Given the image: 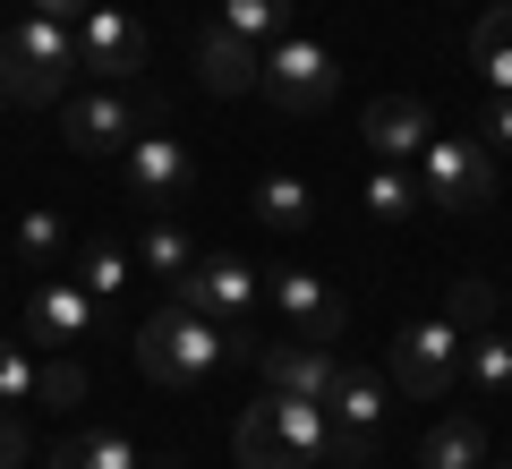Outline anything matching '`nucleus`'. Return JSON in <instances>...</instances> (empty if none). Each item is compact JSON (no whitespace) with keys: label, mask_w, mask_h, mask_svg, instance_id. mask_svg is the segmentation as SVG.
<instances>
[{"label":"nucleus","mask_w":512,"mask_h":469,"mask_svg":"<svg viewBox=\"0 0 512 469\" xmlns=\"http://www.w3.org/2000/svg\"><path fill=\"white\" fill-rule=\"evenodd\" d=\"M231 359H256V333L248 325H214V316H197V307H154L146 325H137V367H146L154 384H205L222 376Z\"/></svg>","instance_id":"1"},{"label":"nucleus","mask_w":512,"mask_h":469,"mask_svg":"<svg viewBox=\"0 0 512 469\" xmlns=\"http://www.w3.org/2000/svg\"><path fill=\"white\" fill-rule=\"evenodd\" d=\"M0 86H9V103H26V111L69 103V86H77V35L60 18H18L9 43H0Z\"/></svg>","instance_id":"2"},{"label":"nucleus","mask_w":512,"mask_h":469,"mask_svg":"<svg viewBox=\"0 0 512 469\" xmlns=\"http://www.w3.org/2000/svg\"><path fill=\"white\" fill-rule=\"evenodd\" d=\"M146 128H163V103L154 94H120V86H94V94H69L60 103V137H69V154H128V137H146Z\"/></svg>","instance_id":"3"},{"label":"nucleus","mask_w":512,"mask_h":469,"mask_svg":"<svg viewBox=\"0 0 512 469\" xmlns=\"http://www.w3.org/2000/svg\"><path fill=\"white\" fill-rule=\"evenodd\" d=\"M419 205H444V214L495 205V154L478 137H427L419 145Z\"/></svg>","instance_id":"4"},{"label":"nucleus","mask_w":512,"mask_h":469,"mask_svg":"<svg viewBox=\"0 0 512 469\" xmlns=\"http://www.w3.org/2000/svg\"><path fill=\"white\" fill-rule=\"evenodd\" d=\"M333 86H342V69H333V52L316 35H282V43H265V69H256V94L274 111H325L333 103Z\"/></svg>","instance_id":"5"},{"label":"nucleus","mask_w":512,"mask_h":469,"mask_svg":"<svg viewBox=\"0 0 512 469\" xmlns=\"http://www.w3.org/2000/svg\"><path fill=\"white\" fill-rule=\"evenodd\" d=\"M461 359H470V342H461L453 316H419V325L393 333V384L410 401H444L453 376H461Z\"/></svg>","instance_id":"6"},{"label":"nucleus","mask_w":512,"mask_h":469,"mask_svg":"<svg viewBox=\"0 0 512 469\" xmlns=\"http://www.w3.org/2000/svg\"><path fill=\"white\" fill-rule=\"evenodd\" d=\"M325 418H333L325 461L333 469H367V461H376V427H384V376H376V367H342L333 393H325Z\"/></svg>","instance_id":"7"},{"label":"nucleus","mask_w":512,"mask_h":469,"mask_svg":"<svg viewBox=\"0 0 512 469\" xmlns=\"http://www.w3.org/2000/svg\"><path fill=\"white\" fill-rule=\"evenodd\" d=\"M69 35H77V77H94V86H128L146 69V26L128 9H111V0H94Z\"/></svg>","instance_id":"8"},{"label":"nucleus","mask_w":512,"mask_h":469,"mask_svg":"<svg viewBox=\"0 0 512 469\" xmlns=\"http://www.w3.org/2000/svg\"><path fill=\"white\" fill-rule=\"evenodd\" d=\"M120 180H128V205H137V214H171V205L188 197V180H197V163H188V145H180V137L146 128V137H128Z\"/></svg>","instance_id":"9"},{"label":"nucleus","mask_w":512,"mask_h":469,"mask_svg":"<svg viewBox=\"0 0 512 469\" xmlns=\"http://www.w3.org/2000/svg\"><path fill=\"white\" fill-rule=\"evenodd\" d=\"M171 299L197 307V316H214V325H248L256 316V273L239 265V256H197V265L171 282Z\"/></svg>","instance_id":"10"},{"label":"nucleus","mask_w":512,"mask_h":469,"mask_svg":"<svg viewBox=\"0 0 512 469\" xmlns=\"http://www.w3.org/2000/svg\"><path fill=\"white\" fill-rule=\"evenodd\" d=\"M274 307H282V325H291V342H316V350H333L342 342V299H333L316 273H299V265H282L274 273Z\"/></svg>","instance_id":"11"},{"label":"nucleus","mask_w":512,"mask_h":469,"mask_svg":"<svg viewBox=\"0 0 512 469\" xmlns=\"http://www.w3.org/2000/svg\"><path fill=\"white\" fill-rule=\"evenodd\" d=\"M256 376H265V393H308V401H325L333 393V376H342V359L333 350H316V342H265L256 350Z\"/></svg>","instance_id":"12"},{"label":"nucleus","mask_w":512,"mask_h":469,"mask_svg":"<svg viewBox=\"0 0 512 469\" xmlns=\"http://www.w3.org/2000/svg\"><path fill=\"white\" fill-rule=\"evenodd\" d=\"M359 137L376 145L384 163H410V154H419V145L436 137V120H427V103H419V94H376V103L359 111Z\"/></svg>","instance_id":"13"},{"label":"nucleus","mask_w":512,"mask_h":469,"mask_svg":"<svg viewBox=\"0 0 512 469\" xmlns=\"http://www.w3.org/2000/svg\"><path fill=\"white\" fill-rule=\"evenodd\" d=\"M103 325V299H86V282H43L26 299V342H86Z\"/></svg>","instance_id":"14"},{"label":"nucleus","mask_w":512,"mask_h":469,"mask_svg":"<svg viewBox=\"0 0 512 469\" xmlns=\"http://www.w3.org/2000/svg\"><path fill=\"white\" fill-rule=\"evenodd\" d=\"M256 69H265V52H256L248 35H231L222 18L197 35V77H205L214 94H248V86H256Z\"/></svg>","instance_id":"15"},{"label":"nucleus","mask_w":512,"mask_h":469,"mask_svg":"<svg viewBox=\"0 0 512 469\" xmlns=\"http://www.w3.org/2000/svg\"><path fill=\"white\" fill-rule=\"evenodd\" d=\"M470 77H478V94H512V0L478 9V26H470Z\"/></svg>","instance_id":"16"},{"label":"nucleus","mask_w":512,"mask_h":469,"mask_svg":"<svg viewBox=\"0 0 512 469\" xmlns=\"http://www.w3.org/2000/svg\"><path fill=\"white\" fill-rule=\"evenodd\" d=\"M231 452H239V469H299V461H291V444H282V427H274V401H265V393L239 410Z\"/></svg>","instance_id":"17"},{"label":"nucleus","mask_w":512,"mask_h":469,"mask_svg":"<svg viewBox=\"0 0 512 469\" xmlns=\"http://www.w3.org/2000/svg\"><path fill=\"white\" fill-rule=\"evenodd\" d=\"M419 469H487V427L478 418H436L419 444Z\"/></svg>","instance_id":"18"},{"label":"nucleus","mask_w":512,"mask_h":469,"mask_svg":"<svg viewBox=\"0 0 512 469\" xmlns=\"http://www.w3.org/2000/svg\"><path fill=\"white\" fill-rule=\"evenodd\" d=\"M256 222H274V231H308L316 222V188L299 171H265L256 180Z\"/></svg>","instance_id":"19"},{"label":"nucleus","mask_w":512,"mask_h":469,"mask_svg":"<svg viewBox=\"0 0 512 469\" xmlns=\"http://www.w3.org/2000/svg\"><path fill=\"white\" fill-rule=\"evenodd\" d=\"M222 26L248 35L256 52H265V43H282V35L299 26V0H222Z\"/></svg>","instance_id":"20"},{"label":"nucleus","mask_w":512,"mask_h":469,"mask_svg":"<svg viewBox=\"0 0 512 469\" xmlns=\"http://www.w3.org/2000/svg\"><path fill=\"white\" fill-rule=\"evenodd\" d=\"M137 265L163 273V282H180V273L197 265V248H188V231H180L171 214H146V231H137Z\"/></svg>","instance_id":"21"},{"label":"nucleus","mask_w":512,"mask_h":469,"mask_svg":"<svg viewBox=\"0 0 512 469\" xmlns=\"http://www.w3.org/2000/svg\"><path fill=\"white\" fill-rule=\"evenodd\" d=\"M52 469H146V452L128 444V435H69V444H52Z\"/></svg>","instance_id":"22"},{"label":"nucleus","mask_w":512,"mask_h":469,"mask_svg":"<svg viewBox=\"0 0 512 469\" xmlns=\"http://www.w3.org/2000/svg\"><path fill=\"white\" fill-rule=\"evenodd\" d=\"M128 273H137V256H128L120 239H94V248L77 256V282H86V299H103V307L128 290Z\"/></svg>","instance_id":"23"},{"label":"nucleus","mask_w":512,"mask_h":469,"mask_svg":"<svg viewBox=\"0 0 512 469\" xmlns=\"http://www.w3.org/2000/svg\"><path fill=\"white\" fill-rule=\"evenodd\" d=\"M60 248H69L60 205H26L18 214V265H60Z\"/></svg>","instance_id":"24"},{"label":"nucleus","mask_w":512,"mask_h":469,"mask_svg":"<svg viewBox=\"0 0 512 469\" xmlns=\"http://www.w3.org/2000/svg\"><path fill=\"white\" fill-rule=\"evenodd\" d=\"M359 197H367V214H376V222H402L410 205H419V180H410L402 163H376V171H367V188H359Z\"/></svg>","instance_id":"25"},{"label":"nucleus","mask_w":512,"mask_h":469,"mask_svg":"<svg viewBox=\"0 0 512 469\" xmlns=\"http://www.w3.org/2000/svg\"><path fill=\"white\" fill-rule=\"evenodd\" d=\"M470 384L487 401L512 393V342H504V333H470Z\"/></svg>","instance_id":"26"},{"label":"nucleus","mask_w":512,"mask_h":469,"mask_svg":"<svg viewBox=\"0 0 512 469\" xmlns=\"http://www.w3.org/2000/svg\"><path fill=\"white\" fill-rule=\"evenodd\" d=\"M470 137L487 154H512V94H478L470 103Z\"/></svg>","instance_id":"27"},{"label":"nucleus","mask_w":512,"mask_h":469,"mask_svg":"<svg viewBox=\"0 0 512 469\" xmlns=\"http://www.w3.org/2000/svg\"><path fill=\"white\" fill-rule=\"evenodd\" d=\"M35 376L43 367L26 359V342H0V410H26L35 401Z\"/></svg>","instance_id":"28"},{"label":"nucleus","mask_w":512,"mask_h":469,"mask_svg":"<svg viewBox=\"0 0 512 469\" xmlns=\"http://www.w3.org/2000/svg\"><path fill=\"white\" fill-rule=\"evenodd\" d=\"M444 316H453L461 333H487V316H495V290L478 282V273H461V282H453V299H444Z\"/></svg>","instance_id":"29"},{"label":"nucleus","mask_w":512,"mask_h":469,"mask_svg":"<svg viewBox=\"0 0 512 469\" xmlns=\"http://www.w3.org/2000/svg\"><path fill=\"white\" fill-rule=\"evenodd\" d=\"M35 401H43V410H77V401H86V376H77L69 359H52V367L35 376Z\"/></svg>","instance_id":"30"},{"label":"nucleus","mask_w":512,"mask_h":469,"mask_svg":"<svg viewBox=\"0 0 512 469\" xmlns=\"http://www.w3.org/2000/svg\"><path fill=\"white\" fill-rule=\"evenodd\" d=\"M18 461H26V427L0 410V469H18Z\"/></svg>","instance_id":"31"},{"label":"nucleus","mask_w":512,"mask_h":469,"mask_svg":"<svg viewBox=\"0 0 512 469\" xmlns=\"http://www.w3.org/2000/svg\"><path fill=\"white\" fill-rule=\"evenodd\" d=\"M86 9H94V0H35V18H60V26H77Z\"/></svg>","instance_id":"32"},{"label":"nucleus","mask_w":512,"mask_h":469,"mask_svg":"<svg viewBox=\"0 0 512 469\" xmlns=\"http://www.w3.org/2000/svg\"><path fill=\"white\" fill-rule=\"evenodd\" d=\"M0 111H9V86H0Z\"/></svg>","instance_id":"33"},{"label":"nucleus","mask_w":512,"mask_h":469,"mask_svg":"<svg viewBox=\"0 0 512 469\" xmlns=\"http://www.w3.org/2000/svg\"><path fill=\"white\" fill-rule=\"evenodd\" d=\"M111 9H120V0H111Z\"/></svg>","instance_id":"34"},{"label":"nucleus","mask_w":512,"mask_h":469,"mask_svg":"<svg viewBox=\"0 0 512 469\" xmlns=\"http://www.w3.org/2000/svg\"><path fill=\"white\" fill-rule=\"evenodd\" d=\"M453 9H461V0H453Z\"/></svg>","instance_id":"35"}]
</instances>
